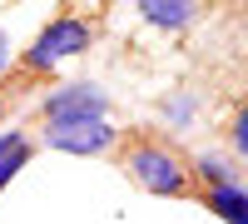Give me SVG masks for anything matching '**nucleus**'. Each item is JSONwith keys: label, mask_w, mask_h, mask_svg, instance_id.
Instances as JSON below:
<instances>
[{"label": "nucleus", "mask_w": 248, "mask_h": 224, "mask_svg": "<svg viewBox=\"0 0 248 224\" xmlns=\"http://www.w3.org/2000/svg\"><path fill=\"white\" fill-rule=\"evenodd\" d=\"M94 45V25L85 15H55V20H45V25L35 30V40L25 50H20V65H25L30 75H55L60 65H70L75 55H85Z\"/></svg>", "instance_id": "2"}, {"label": "nucleus", "mask_w": 248, "mask_h": 224, "mask_svg": "<svg viewBox=\"0 0 248 224\" xmlns=\"http://www.w3.org/2000/svg\"><path fill=\"white\" fill-rule=\"evenodd\" d=\"M124 174H129L144 194H154V199H184V194H194L189 159H184L174 145L149 139V135L129 139V150H124Z\"/></svg>", "instance_id": "1"}, {"label": "nucleus", "mask_w": 248, "mask_h": 224, "mask_svg": "<svg viewBox=\"0 0 248 224\" xmlns=\"http://www.w3.org/2000/svg\"><path fill=\"white\" fill-rule=\"evenodd\" d=\"M159 115H164V125H169V130H189L194 115H199L194 90H169V95L159 100Z\"/></svg>", "instance_id": "9"}, {"label": "nucleus", "mask_w": 248, "mask_h": 224, "mask_svg": "<svg viewBox=\"0 0 248 224\" xmlns=\"http://www.w3.org/2000/svg\"><path fill=\"white\" fill-rule=\"evenodd\" d=\"M10 60H15V55H10V35H5V25H0V75L10 70Z\"/></svg>", "instance_id": "11"}, {"label": "nucleus", "mask_w": 248, "mask_h": 224, "mask_svg": "<svg viewBox=\"0 0 248 224\" xmlns=\"http://www.w3.org/2000/svg\"><path fill=\"white\" fill-rule=\"evenodd\" d=\"M119 130L109 120H60V125H40V145H50L60 155H75V159H94L114 150Z\"/></svg>", "instance_id": "4"}, {"label": "nucleus", "mask_w": 248, "mask_h": 224, "mask_svg": "<svg viewBox=\"0 0 248 224\" xmlns=\"http://www.w3.org/2000/svg\"><path fill=\"white\" fill-rule=\"evenodd\" d=\"M60 120H109V90H99L94 80H65L45 90L40 125H60Z\"/></svg>", "instance_id": "3"}, {"label": "nucleus", "mask_w": 248, "mask_h": 224, "mask_svg": "<svg viewBox=\"0 0 248 224\" xmlns=\"http://www.w3.org/2000/svg\"><path fill=\"white\" fill-rule=\"evenodd\" d=\"M194 185H203V190H223V185H243L238 179V165L229 155H218V150H203L199 159H194Z\"/></svg>", "instance_id": "8"}, {"label": "nucleus", "mask_w": 248, "mask_h": 224, "mask_svg": "<svg viewBox=\"0 0 248 224\" xmlns=\"http://www.w3.org/2000/svg\"><path fill=\"white\" fill-rule=\"evenodd\" d=\"M134 10H139L144 25L179 35V30H194L203 20V0H134Z\"/></svg>", "instance_id": "5"}, {"label": "nucleus", "mask_w": 248, "mask_h": 224, "mask_svg": "<svg viewBox=\"0 0 248 224\" xmlns=\"http://www.w3.org/2000/svg\"><path fill=\"white\" fill-rule=\"evenodd\" d=\"M30 155H35V139L25 130H0V194L20 170H30Z\"/></svg>", "instance_id": "6"}, {"label": "nucleus", "mask_w": 248, "mask_h": 224, "mask_svg": "<svg viewBox=\"0 0 248 224\" xmlns=\"http://www.w3.org/2000/svg\"><path fill=\"white\" fill-rule=\"evenodd\" d=\"M0 115H5V95H0Z\"/></svg>", "instance_id": "12"}, {"label": "nucleus", "mask_w": 248, "mask_h": 224, "mask_svg": "<svg viewBox=\"0 0 248 224\" xmlns=\"http://www.w3.org/2000/svg\"><path fill=\"white\" fill-rule=\"evenodd\" d=\"M203 209L223 224H248V185H223V190H203Z\"/></svg>", "instance_id": "7"}, {"label": "nucleus", "mask_w": 248, "mask_h": 224, "mask_svg": "<svg viewBox=\"0 0 248 224\" xmlns=\"http://www.w3.org/2000/svg\"><path fill=\"white\" fill-rule=\"evenodd\" d=\"M229 139H233V150H238V159H248V105L233 115V130H229Z\"/></svg>", "instance_id": "10"}]
</instances>
